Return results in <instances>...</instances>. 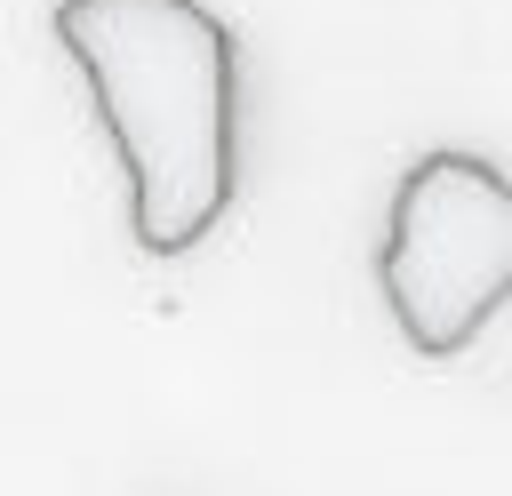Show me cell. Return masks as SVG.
<instances>
[{
	"instance_id": "1",
	"label": "cell",
	"mask_w": 512,
	"mask_h": 496,
	"mask_svg": "<svg viewBox=\"0 0 512 496\" xmlns=\"http://www.w3.org/2000/svg\"><path fill=\"white\" fill-rule=\"evenodd\" d=\"M56 40L96 88L152 256H184L232 200V32L200 0H56Z\"/></svg>"
},
{
	"instance_id": "2",
	"label": "cell",
	"mask_w": 512,
	"mask_h": 496,
	"mask_svg": "<svg viewBox=\"0 0 512 496\" xmlns=\"http://www.w3.org/2000/svg\"><path fill=\"white\" fill-rule=\"evenodd\" d=\"M376 280L416 352H464L512 296V176L480 152H424L392 192Z\"/></svg>"
}]
</instances>
